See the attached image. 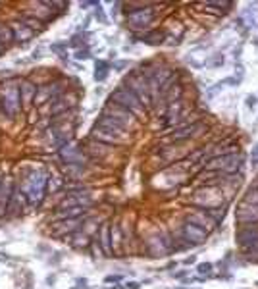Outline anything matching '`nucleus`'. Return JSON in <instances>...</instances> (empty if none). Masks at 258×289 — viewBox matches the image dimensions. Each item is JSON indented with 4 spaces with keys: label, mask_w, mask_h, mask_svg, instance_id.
I'll return each mask as SVG.
<instances>
[{
    "label": "nucleus",
    "mask_w": 258,
    "mask_h": 289,
    "mask_svg": "<svg viewBox=\"0 0 258 289\" xmlns=\"http://www.w3.org/2000/svg\"><path fill=\"white\" fill-rule=\"evenodd\" d=\"M125 10V21L133 33H145L156 19V8L153 4H121Z\"/></svg>",
    "instance_id": "1"
},
{
    "label": "nucleus",
    "mask_w": 258,
    "mask_h": 289,
    "mask_svg": "<svg viewBox=\"0 0 258 289\" xmlns=\"http://www.w3.org/2000/svg\"><path fill=\"white\" fill-rule=\"evenodd\" d=\"M108 100H110V102H116V104H120V106H123V108H127L135 118H147V112H149V110L143 106V102L139 100V96L135 95L133 91H129L127 87H123L121 83L110 93Z\"/></svg>",
    "instance_id": "2"
},
{
    "label": "nucleus",
    "mask_w": 258,
    "mask_h": 289,
    "mask_svg": "<svg viewBox=\"0 0 258 289\" xmlns=\"http://www.w3.org/2000/svg\"><path fill=\"white\" fill-rule=\"evenodd\" d=\"M245 166V156L241 152H231V154H220L212 156L205 162L206 172H222V174H237Z\"/></svg>",
    "instance_id": "3"
},
{
    "label": "nucleus",
    "mask_w": 258,
    "mask_h": 289,
    "mask_svg": "<svg viewBox=\"0 0 258 289\" xmlns=\"http://www.w3.org/2000/svg\"><path fill=\"white\" fill-rule=\"evenodd\" d=\"M121 85L127 87L129 91H133L135 95L139 96V100L143 102V106H145L147 110H151V91H149V83H147V79H145L137 70H131L127 75H123Z\"/></svg>",
    "instance_id": "4"
},
{
    "label": "nucleus",
    "mask_w": 258,
    "mask_h": 289,
    "mask_svg": "<svg viewBox=\"0 0 258 289\" xmlns=\"http://www.w3.org/2000/svg\"><path fill=\"white\" fill-rule=\"evenodd\" d=\"M203 129H205V124H203L201 120H197V122H193V124H189V126L173 127V129L168 133V137H170V141L173 144H181V143H185V141H191L193 137H197Z\"/></svg>",
    "instance_id": "5"
},
{
    "label": "nucleus",
    "mask_w": 258,
    "mask_h": 289,
    "mask_svg": "<svg viewBox=\"0 0 258 289\" xmlns=\"http://www.w3.org/2000/svg\"><path fill=\"white\" fill-rule=\"evenodd\" d=\"M235 222L239 226H257L258 224V204L239 202L235 208Z\"/></svg>",
    "instance_id": "6"
},
{
    "label": "nucleus",
    "mask_w": 258,
    "mask_h": 289,
    "mask_svg": "<svg viewBox=\"0 0 258 289\" xmlns=\"http://www.w3.org/2000/svg\"><path fill=\"white\" fill-rule=\"evenodd\" d=\"M89 139H93V141H97V143H103V144H108V146H120V144H123L127 139L125 137H121V135H118V133H112V131H108V129H104L101 126H93V129H91V133H89Z\"/></svg>",
    "instance_id": "7"
},
{
    "label": "nucleus",
    "mask_w": 258,
    "mask_h": 289,
    "mask_svg": "<svg viewBox=\"0 0 258 289\" xmlns=\"http://www.w3.org/2000/svg\"><path fill=\"white\" fill-rule=\"evenodd\" d=\"M58 156L60 160L66 164V166H75V164H87V154L83 152L81 146H73V144H68L64 148L58 150Z\"/></svg>",
    "instance_id": "8"
},
{
    "label": "nucleus",
    "mask_w": 258,
    "mask_h": 289,
    "mask_svg": "<svg viewBox=\"0 0 258 289\" xmlns=\"http://www.w3.org/2000/svg\"><path fill=\"white\" fill-rule=\"evenodd\" d=\"M103 114L112 116V118H116V120L127 124L129 127H133V124H135V120H137L127 108H123V106H120V104H116V102H110V100H106V104H104V108H103Z\"/></svg>",
    "instance_id": "9"
},
{
    "label": "nucleus",
    "mask_w": 258,
    "mask_h": 289,
    "mask_svg": "<svg viewBox=\"0 0 258 289\" xmlns=\"http://www.w3.org/2000/svg\"><path fill=\"white\" fill-rule=\"evenodd\" d=\"M181 237L187 243H191V245H203L208 239V232L203 230V228H199V226H195V224H191V222H183Z\"/></svg>",
    "instance_id": "10"
},
{
    "label": "nucleus",
    "mask_w": 258,
    "mask_h": 289,
    "mask_svg": "<svg viewBox=\"0 0 258 289\" xmlns=\"http://www.w3.org/2000/svg\"><path fill=\"white\" fill-rule=\"evenodd\" d=\"M97 126H101V127L108 129V131H112V133H118V135H121V137H127L125 133L131 131V127H129L127 124H123V122H120V120H116V118H112V116H106V114H103V112L99 114Z\"/></svg>",
    "instance_id": "11"
},
{
    "label": "nucleus",
    "mask_w": 258,
    "mask_h": 289,
    "mask_svg": "<svg viewBox=\"0 0 258 289\" xmlns=\"http://www.w3.org/2000/svg\"><path fill=\"white\" fill-rule=\"evenodd\" d=\"M235 241L241 249H247V247L258 243V226H241L235 232Z\"/></svg>",
    "instance_id": "12"
},
{
    "label": "nucleus",
    "mask_w": 258,
    "mask_h": 289,
    "mask_svg": "<svg viewBox=\"0 0 258 289\" xmlns=\"http://www.w3.org/2000/svg\"><path fill=\"white\" fill-rule=\"evenodd\" d=\"M145 253L149 256H153V258H158V256H168L170 254V249L166 247V243L160 237V234H155L145 243Z\"/></svg>",
    "instance_id": "13"
},
{
    "label": "nucleus",
    "mask_w": 258,
    "mask_h": 289,
    "mask_svg": "<svg viewBox=\"0 0 258 289\" xmlns=\"http://www.w3.org/2000/svg\"><path fill=\"white\" fill-rule=\"evenodd\" d=\"M10 27H12V33H14V45L29 43V41L35 39V35H37L33 29H29V27L23 25V23H19L17 19H14V21L10 23Z\"/></svg>",
    "instance_id": "14"
},
{
    "label": "nucleus",
    "mask_w": 258,
    "mask_h": 289,
    "mask_svg": "<svg viewBox=\"0 0 258 289\" xmlns=\"http://www.w3.org/2000/svg\"><path fill=\"white\" fill-rule=\"evenodd\" d=\"M133 41H143L147 45H162L168 39V33L164 29H149L145 33H133L131 35Z\"/></svg>",
    "instance_id": "15"
},
{
    "label": "nucleus",
    "mask_w": 258,
    "mask_h": 289,
    "mask_svg": "<svg viewBox=\"0 0 258 289\" xmlns=\"http://www.w3.org/2000/svg\"><path fill=\"white\" fill-rule=\"evenodd\" d=\"M99 243H101V249H103L104 253V258H112V256H116V251H114V247H112V239H110V224L108 222H104L103 226H101V230L97 232V235H95Z\"/></svg>",
    "instance_id": "16"
},
{
    "label": "nucleus",
    "mask_w": 258,
    "mask_h": 289,
    "mask_svg": "<svg viewBox=\"0 0 258 289\" xmlns=\"http://www.w3.org/2000/svg\"><path fill=\"white\" fill-rule=\"evenodd\" d=\"M39 83L31 81L29 77H21L19 79V93H21V104H33L35 95H37Z\"/></svg>",
    "instance_id": "17"
},
{
    "label": "nucleus",
    "mask_w": 258,
    "mask_h": 289,
    "mask_svg": "<svg viewBox=\"0 0 258 289\" xmlns=\"http://www.w3.org/2000/svg\"><path fill=\"white\" fill-rule=\"evenodd\" d=\"M185 222H191V224H195V226H199V228H203V230H206V232L212 228V226H216L203 208H197V210H193L191 214H187Z\"/></svg>",
    "instance_id": "18"
},
{
    "label": "nucleus",
    "mask_w": 258,
    "mask_h": 289,
    "mask_svg": "<svg viewBox=\"0 0 258 289\" xmlns=\"http://www.w3.org/2000/svg\"><path fill=\"white\" fill-rule=\"evenodd\" d=\"M19 23H23V25H27L29 29H33L35 33H41V31H45L47 29V25L41 21V19H37L33 14H19L17 18H16Z\"/></svg>",
    "instance_id": "19"
},
{
    "label": "nucleus",
    "mask_w": 258,
    "mask_h": 289,
    "mask_svg": "<svg viewBox=\"0 0 258 289\" xmlns=\"http://www.w3.org/2000/svg\"><path fill=\"white\" fill-rule=\"evenodd\" d=\"M49 100H51L49 85H47V83H41V85H39V89H37V95H35L33 104H35L37 108H43V106H47V104H49Z\"/></svg>",
    "instance_id": "20"
},
{
    "label": "nucleus",
    "mask_w": 258,
    "mask_h": 289,
    "mask_svg": "<svg viewBox=\"0 0 258 289\" xmlns=\"http://www.w3.org/2000/svg\"><path fill=\"white\" fill-rule=\"evenodd\" d=\"M0 43H2L6 48L10 47V45H14V33H12V27H10V23H6V21H2V19H0Z\"/></svg>",
    "instance_id": "21"
},
{
    "label": "nucleus",
    "mask_w": 258,
    "mask_h": 289,
    "mask_svg": "<svg viewBox=\"0 0 258 289\" xmlns=\"http://www.w3.org/2000/svg\"><path fill=\"white\" fill-rule=\"evenodd\" d=\"M108 72H110V64L104 62V60H97L95 62V81L103 83L108 77Z\"/></svg>",
    "instance_id": "22"
},
{
    "label": "nucleus",
    "mask_w": 258,
    "mask_h": 289,
    "mask_svg": "<svg viewBox=\"0 0 258 289\" xmlns=\"http://www.w3.org/2000/svg\"><path fill=\"white\" fill-rule=\"evenodd\" d=\"M245 202H251V204H258V178L255 180L253 187H249V191L245 193Z\"/></svg>",
    "instance_id": "23"
},
{
    "label": "nucleus",
    "mask_w": 258,
    "mask_h": 289,
    "mask_svg": "<svg viewBox=\"0 0 258 289\" xmlns=\"http://www.w3.org/2000/svg\"><path fill=\"white\" fill-rule=\"evenodd\" d=\"M241 251H243V254H245V258L249 262H258V243L247 247V249H241Z\"/></svg>",
    "instance_id": "24"
},
{
    "label": "nucleus",
    "mask_w": 258,
    "mask_h": 289,
    "mask_svg": "<svg viewBox=\"0 0 258 289\" xmlns=\"http://www.w3.org/2000/svg\"><path fill=\"white\" fill-rule=\"evenodd\" d=\"M89 251H91V256H93V258H104V253H103V249H101V243H99L97 237L91 239V243H89Z\"/></svg>",
    "instance_id": "25"
},
{
    "label": "nucleus",
    "mask_w": 258,
    "mask_h": 289,
    "mask_svg": "<svg viewBox=\"0 0 258 289\" xmlns=\"http://www.w3.org/2000/svg\"><path fill=\"white\" fill-rule=\"evenodd\" d=\"M77 60H87L89 56H91V52H89V48H79V50H75V54H73Z\"/></svg>",
    "instance_id": "26"
},
{
    "label": "nucleus",
    "mask_w": 258,
    "mask_h": 289,
    "mask_svg": "<svg viewBox=\"0 0 258 289\" xmlns=\"http://www.w3.org/2000/svg\"><path fill=\"white\" fill-rule=\"evenodd\" d=\"M71 47H79V45H85V37H83V33H79V35H75V37H71V43H69Z\"/></svg>",
    "instance_id": "27"
},
{
    "label": "nucleus",
    "mask_w": 258,
    "mask_h": 289,
    "mask_svg": "<svg viewBox=\"0 0 258 289\" xmlns=\"http://www.w3.org/2000/svg\"><path fill=\"white\" fill-rule=\"evenodd\" d=\"M106 284H120L121 282V276L120 274H114V276H106V280H104Z\"/></svg>",
    "instance_id": "28"
},
{
    "label": "nucleus",
    "mask_w": 258,
    "mask_h": 289,
    "mask_svg": "<svg viewBox=\"0 0 258 289\" xmlns=\"http://www.w3.org/2000/svg\"><path fill=\"white\" fill-rule=\"evenodd\" d=\"M201 274H208L210 270H212V264L210 262H203V264H199V268H197Z\"/></svg>",
    "instance_id": "29"
},
{
    "label": "nucleus",
    "mask_w": 258,
    "mask_h": 289,
    "mask_svg": "<svg viewBox=\"0 0 258 289\" xmlns=\"http://www.w3.org/2000/svg\"><path fill=\"white\" fill-rule=\"evenodd\" d=\"M125 66H127V62H125V60H120V62H114V64H112V68H114L116 72H121Z\"/></svg>",
    "instance_id": "30"
},
{
    "label": "nucleus",
    "mask_w": 258,
    "mask_h": 289,
    "mask_svg": "<svg viewBox=\"0 0 258 289\" xmlns=\"http://www.w3.org/2000/svg\"><path fill=\"white\" fill-rule=\"evenodd\" d=\"M95 18L99 19V21H106V18H104V14H103V8H101V4L97 6V12H95Z\"/></svg>",
    "instance_id": "31"
},
{
    "label": "nucleus",
    "mask_w": 258,
    "mask_h": 289,
    "mask_svg": "<svg viewBox=\"0 0 258 289\" xmlns=\"http://www.w3.org/2000/svg\"><path fill=\"white\" fill-rule=\"evenodd\" d=\"M257 102H258V98H257L255 95H249V96H247V104H249L251 108H253V106H255Z\"/></svg>",
    "instance_id": "32"
},
{
    "label": "nucleus",
    "mask_w": 258,
    "mask_h": 289,
    "mask_svg": "<svg viewBox=\"0 0 258 289\" xmlns=\"http://www.w3.org/2000/svg\"><path fill=\"white\" fill-rule=\"evenodd\" d=\"M187 276V272L185 270H179V272H175V274H172V278H177V280H183Z\"/></svg>",
    "instance_id": "33"
},
{
    "label": "nucleus",
    "mask_w": 258,
    "mask_h": 289,
    "mask_svg": "<svg viewBox=\"0 0 258 289\" xmlns=\"http://www.w3.org/2000/svg\"><path fill=\"white\" fill-rule=\"evenodd\" d=\"M52 50H54V52H58V54H62V50H64V45H54V47H52ZM62 56H64V54H62Z\"/></svg>",
    "instance_id": "34"
},
{
    "label": "nucleus",
    "mask_w": 258,
    "mask_h": 289,
    "mask_svg": "<svg viewBox=\"0 0 258 289\" xmlns=\"http://www.w3.org/2000/svg\"><path fill=\"white\" fill-rule=\"evenodd\" d=\"M139 286H141V284H137V282H131V284L127 282V286H125V288L127 289H139Z\"/></svg>",
    "instance_id": "35"
},
{
    "label": "nucleus",
    "mask_w": 258,
    "mask_h": 289,
    "mask_svg": "<svg viewBox=\"0 0 258 289\" xmlns=\"http://www.w3.org/2000/svg\"><path fill=\"white\" fill-rule=\"evenodd\" d=\"M195 262H197V256H191V258L185 260V264H195Z\"/></svg>",
    "instance_id": "36"
},
{
    "label": "nucleus",
    "mask_w": 258,
    "mask_h": 289,
    "mask_svg": "<svg viewBox=\"0 0 258 289\" xmlns=\"http://www.w3.org/2000/svg\"><path fill=\"white\" fill-rule=\"evenodd\" d=\"M253 158H258V144H255V148H253Z\"/></svg>",
    "instance_id": "37"
},
{
    "label": "nucleus",
    "mask_w": 258,
    "mask_h": 289,
    "mask_svg": "<svg viewBox=\"0 0 258 289\" xmlns=\"http://www.w3.org/2000/svg\"><path fill=\"white\" fill-rule=\"evenodd\" d=\"M6 50H8V48H6L4 45H2V43H0V56H4V54H6Z\"/></svg>",
    "instance_id": "38"
},
{
    "label": "nucleus",
    "mask_w": 258,
    "mask_h": 289,
    "mask_svg": "<svg viewBox=\"0 0 258 289\" xmlns=\"http://www.w3.org/2000/svg\"><path fill=\"white\" fill-rule=\"evenodd\" d=\"M77 284H79V286H85V284H87V280H85V278H79V280H77Z\"/></svg>",
    "instance_id": "39"
},
{
    "label": "nucleus",
    "mask_w": 258,
    "mask_h": 289,
    "mask_svg": "<svg viewBox=\"0 0 258 289\" xmlns=\"http://www.w3.org/2000/svg\"><path fill=\"white\" fill-rule=\"evenodd\" d=\"M110 289H125L123 286H120V284H114V288H110Z\"/></svg>",
    "instance_id": "40"
}]
</instances>
